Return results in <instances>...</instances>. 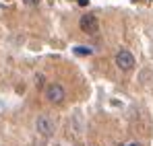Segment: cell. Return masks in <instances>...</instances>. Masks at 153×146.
Masks as SVG:
<instances>
[{
  "label": "cell",
  "mask_w": 153,
  "mask_h": 146,
  "mask_svg": "<svg viewBox=\"0 0 153 146\" xmlns=\"http://www.w3.org/2000/svg\"><path fill=\"white\" fill-rule=\"evenodd\" d=\"M116 66L122 70V72H130L134 68V56L128 51V49H120L116 54Z\"/></svg>",
  "instance_id": "obj_4"
},
{
  "label": "cell",
  "mask_w": 153,
  "mask_h": 146,
  "mask_svg": "<svg viewBox=\"0 0 153 146\" xmlns=\"http://www.w3.org/2000/svg\"><path fill=\"white\" fill-rule=\"evenodd\" d=\"M42 84H44V76L37 74V76H35V87H42Z\"/></svg>",
  "instance_id": "obj_6"
},
{
  "label": "cell",
  "mask_w": 153,
  "mask_h": 146,
  "mask_svg": "<svg viewBox=\"0 0 153 146\" xmlns=\"http://www.w3.org/2000/svg\"><path fill=\"white\" fill-rule=\"evenodd\" d=\"M75 54H79V56H89V54H93V49H91V48H85V45H76Z\"/></svg>",
  "instance_id": "obj_5"
},
{
  "label": "cell",
  "mask_w": 153,
  "mask_h": 146,
  "mask_svg": "<svg viewBox=\"0 0 153 146\" xmlns=\"http://www.w3.org/2000/svg\"><path fill=\"white\" fill-rule=\"evenodd\" d=\"M27 6H35V4H39V0H23Z\"/></svg>",
  "instance_id": "obj_7"
},
{
  "label": "cell",
  "mask_w": 153,
  "mask_h": 146,
  "mask_svg": "<svg viewBox=\"0 0 153 146\" xmlns=\"http://www.w3.org/2000/svg\"><path fill=\"white\" fill-rule=\"evenodd\" d=\"M44 97L48 103L52 105H60V103H64V99H66V91H64V87L60 84V82H50L46 89H44Z\"/></svg>",
  "instance_id": "obj_1"
},
{
  "label": "cell",
  "mask_w": 153,
  "mask_h": 146,
  "mask_svg": "<svg viewBox=\"0 0 153 146\" xmlns=\"http://www.w3.org/2000/svg\"><path fill=\"white\" fill-rule=\"evenodd\" d=\"M35 130L44 138H50V136H54V132H56V123H54V120H52L50 115H39L35 120Z\"/></svg>",
  "instance_id": "obj_2"
},
{
  "label": "cell",
  "mask_w": 153,
  "mask_h": 146,
  "mask_svg": "<svg viewBox=\"0 0 153 146\" xmlns=\"http://www.w3.org/2000/svg\"><path fill=\"white\" fill-rule=\"evenodd\" d=\"M79 27L87 35H97L100 33V21H97L95 15H83L81 21H79Z\"/></svg>",
  "instance_id": "obj_3"
},
{
  "label": "cell",
  "mask_w": 153,
  "mask_h": 146,
  "mask_svg": "<svg viewBox=\"0 0 153 146\" xmlns=\"http://www.w3.org/2000/svg\"><path fill=\"white\" fill-rule=\"evenodd\" d=\"M76 2H79L81 6H85V4H89V0H76Z\"/></svg>",
  "instance_id": "obj_8"
},
{
  "label": "cell",
  "mask_w": 153,
  "mask_h": 146,
  "mask_svg": "<svg viewBox=\"0 0 153 146\" xmlns=\"http://www.w3.org/2000/svg\"><path fill=\"white\" fill-rule=\"evenodd\" d=\"M126 146H143V144H141V142H128Z\"/></svg>",
  "instance_id": "obj_9"
}]
</instances>
